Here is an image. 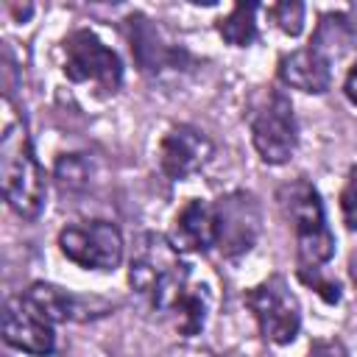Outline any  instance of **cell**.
Returning a JSON list of instances; mask_svg holds the SVG:
<instances>
[{
	"mask_svg": "<svg viewBox=\"0 0 357 357\" xmlns=\"http://www.w3.org/2000/svg\"><path fill=\"white\" fill-rule=\"evenodd\" d=\"M131 290L159 312L176 335L195 337L204 332L212 293L204 282H192L190 265L181 259V251L170 243L167 234L142 231L137 237L131 262H128Z\"/></svg>",
	"mask_w": 357,
	"mask_h": 357,
	"instance_id": "1",
	"label": "cell"
},
{
	"mask_svg": "<svg viewBox=\"0 0 357 357\" xmlns=\"http://www.w3.org/2000/svg\"><path fill=\"white\" fill-rule=\"evenodd\" d=\"M0 178L8 206L25 220H36L47 201V181L36 159V151L31 145L28 126L14 114L8 98H6V123L0 134Z\"/></svg>",
	"mask_w": 357,
	"mask_h": 357,
	"instance_id": "2",
	"label": "cell"
},
{
	"mask_svg": "<svg viewBox=\"0 0 357 357\" xmlns=\"http://www.w3.org/2000/svg\"><path fill=\"white\" fill-rule=\"evenodd\" d=\"M284 218L293 226L296 237V276L326 271L324 265L335 257V234L326 220V209L318 187L307 176L284 181L276 192Z\"/></svg>",
	"mask_w": 357,
	"mask_h": 357,
	"instance_id": "3",
	"label": "cell"
},
{
	"mask_svg": "<svg viewBox=\"0 0 357 357\" xmlns=\"http://www.w3.org/2000/svg\"><path fill=\"white\" fill-rule=\"evenodd\" d=\"M248 131L254 151L265 165H284L298 148V120L293 112V100L279 86H262L251 95Z\"/></svg>",
	"mask_w": 357,
	"mask_h": 357,
	"instance_id": "4",
	"label": "cell"
},
{
	"mask_svg": "<svg viewBox=\"0 0 357 357\" xmlns=\"http://www.w3.org/2000/svg\"><path fill=\"white\" fill-rule=\"evenodd\" d=\"M243 304L257 321L262 340L287 346L301 332V304L282 273H271L243 293Z\"/></svg>",
	"mask_w": 357,
	"mask_h": 357,
	"instance_id": "5",
	"label": "cell"
},
{
	"mask_svg": "<svg viewBox=\"0 0 357 357\" xmlns=\"http://www.w3.org/2000/svg\"><path fill=\"white\" fill-rule=\"evenodd\" d=\"M61 70L73 84H92L95 89L114 95L123 86V61L92 28H75L61 42Z\"/></svg>",
	"mask_w": 357,
	"mask_h": 357,
	"instance_id": "6",
	"label": "cell"
},
{
	"mask_svg": "<svg viewBox=\"0 0 357 357\" xmlns=\"http://www.w3.org/2000/svg\"><path fill=\"white\" fill-rule=\"evenodd\" d=\"M215 248L226 259L248 254L262 231V204L251 190H229L212 204Z\"/></svg>",
	"mask_w": 357,
	"mask_h": 357,
	"instance_id": "7",
	"label": "cell"
},
{
	"mask_svg": "<svg viewBox=\"0 0 357 357\" xmlns=\"http://www.w3.org/2000/svg\"><path fill=\"white\" fill-rule=\"evenodd\" d=\"M59 251L86 271H114L123 262V234L112 220H78L59 231Z\"/></svg>",
	"mask_w": 357,
	"mask_h": 357,
	"instance_id": "8",
	"label": "cell"
},
{
	"mask_svg": "<svg viewBox=\"0 0 357 357\" xmlns=\"http://www.w3.org/2000/svg\"><path fill=\"white\" fill-rule=\"evenodd\" d=\"M126 36H128V47L131 56L137 61V67L145 75H162L167 70H181L190 61V53L176 45L173 39L165 36V31L142 11H131L126 20Z\"/></svg>",
	"mask_w": 357,
	"mask_h": 357,
	"instance_id": "9",
	"label": "cell"
},
{
	"mask_svg": "<svg viewBox=\"0 0 357 357\" xmlns=\"http://www.w3.org/2000/svg\"><path fill=\"white\" fill-rule=\"evenodd\" d=\"M56 324L47 321L22 293L6 298L3 307V340L31 357L56 354Z\"/></svg>",
	"mask_w": 357,
	"mask_h": 357,
	"instance_id": "10",
	"label": "cell"
},
{
	"mask_svg": "<svg viewBox=\"0 0 357 357\" xmlns=\"http://www.w3.org/2000/svg\"><path fill=\"white\" fill-rule=\"evenodd\" d=\"M212 151L215 145L201 128L178 123L167 128L165 137L159 139V148H156L159 170L170 181H184L212 159Z\"/></svg>",
	"mask_w": 357,
	"mask_h": 357,
	"instance_id": "11",
	"label": "cell"
},
{
	"mask_svg": "<svg viewBox=\"0 0 357 357\" xmlns=\"http://www.w3.org/2000/svg\"><path fill=\"white\" fill-rule=\"evenodd\" d=\"M22 296L53 324H67V321H95L109 315V301L98 298V296H78L73 290H64L53 282H33L28 290H22Z\"/></svg>",
	"mask_w": 357,
	"mask_h": 357,
	"instance_id": "12",
	"label": "cell"
},
{
	"mask_svg": "<svg viewBox=\"0 0 357 357\" xmlns=\"http://www.w3.org/2000/svg\"><path fill=\"white\" fill-rule=\"evenodd\" d=\"M276 75L284 86L307 92V95H324L332 86V59L315 47H298L290 53H282L276 61Z\"/></svg>",
	"mask_w": 357,
	"mask_h": 357,
	"instance_id": "13",
	"label": "cell"
},
{
	"mask_svg": "<svg viewBox=\"0 0 357 357\" xmlns=\"http://www.w3.org/2000/svg\"><path fill=\"white\" fill-rule=\"evenodd\" d=\"M170 243L181 254H206L215 248V215L212 204L204 198H190L176 215L170 226Z\"/></svg>",
	"mask_w": 357,
	"mask_h": 357,
	"instance_id": "14",
	"label": "cell"
},
{
	"mask_svg": "<svg viewBox=\"0 0 357 357\" xmlns=\"http://www.w3.org/2000/svg\"><path fill=\"white\" fill-rule=\"evenodd\" d=\"M257 11L259 6L257 3H234L229 14H223L215 28L220 33V39L231 47H248L257 42L259 36V28H257Z\"/></svg>",
	"mask_w": 357,
	"mask_h": 357,
	"instance_id": "15",
	"label": "cell"
},
{
	"mask_svg": "<svg viewBox=\"0 0 357 357\" xmlns=\"http://www.w3.org/2000/svg\"><path fill=\"white\" fill-rule=\"evenodd\" d=\"M304 3L287 0V3H273L268 6V17L276 22V28L287 36H298L304 31Z\"/></svg>",
	"mask_w": 357,
	"mask_h": 357,
	"instance_id": "16",
	"label": "cell"
},
{
	"mask_svg": "<svg viewBox=\"0 0 357 357\" xmlns=\"http://www.w3.org/2000/svg\"><path fill=\"white\" fill-rule=\"evenodd\" d=\"M86 176H89V167H86V162L78 153H61L56 159V181H59V187L64 192L84 187Z\"/></svg>",
	"mask_w": 357,
	"mask_h": 357,
	"instance_id": "17",
	"label": "cell"
},
{
	"mask_svg": "<svg viewBox=\"0 0 357 357\" xmlns=\"http://www.w3.org/2000/svg\"><path fill=\"white\" fill-rule=\"evenodd\" d=\"M340 215L349 231H357V165L349 167L340 190Z\"/></svg>",
	"mask_w": 357,
	"mask_h": 357,
	"instance_id": "18",
	"label": "cell"
},
{
	"mask_svg": "<svg viewBox=\"0 0 357 357\" xmlns=\"http://www.w3.org/2000/svg\"><path fill=\"white\" fill-rule=\"evenodd\" d=\"M304 357H351L346 343L337 337H315Z\"/></svg>",
	"mask_w": 357,
	"mask_h": 357,
	"instance_id": "19",
	"label": "cell"
},
{
	"mask_svg": "<svg viewBox=\"0 0 357 357\" xmlns=\"http://www.w3.org/2000/svg\"><path fill=\"white\" fill-rule=\"evenodd\" d=\"M343 95L351 106H357V64H351L346 78H343Z\"/></svg>",
	"mask_w": 357,
	"mask_h": 357,
	"instance_id": "20",
	"label": "cell"
},
{
	"mask_svg": "<svg viewBox=\"0 0 357 357\" xmlns=\"http://www.w3.org/2000/svg\"><path fill=\"white\" fill-rule=\"evenodd\" d=\"M349 273H351V279H354V284H357V248L349 254Z\"/></svg>",
	"mask_w": 357,
	"mask_h": 357,
	"instance_id": "21",
	"label": "cell"
}]
</instances>
